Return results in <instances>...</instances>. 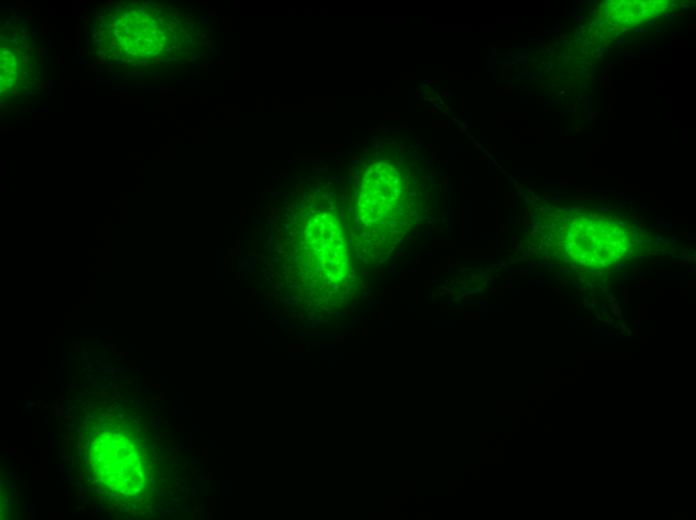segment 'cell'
<instances>
[{"label": "cell", "instance_id": "6da1fadb", "mask_svg": "<svg viewBox=\"0 0 696 520\" xmlns=\"http://www.w3.org/2000/svg\"><path fill=\"white\" fill-rule=\"evenodd\" d=\"M394 177L385 171H371L364 179L358 205L370 221L380 220L395 204Z\"/></svg>", "mask_w": 696, "mask_h": 520}]
</instances>
